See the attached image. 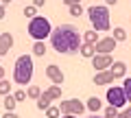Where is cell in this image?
<instances>
[{"mask_svg":"<svg viewBox=\"0 0 131 118\" xmlns=\"http://www.w3.org/2000/svg\"><path fill=\"white\" fill-rule=\"evenodd\" d=\"M50 44L57 52H63V55H74L79 52L81 46V33L79 28L72 26V24H59L57 28L50 31Z\"/></svg>","mask_w":131,"mask_h":118,"instance_id":"6da1fadb","label":"cell"},{"mask_svg":"<svg viewBox=\"0 0 131 118\" xmlns=\"http://www.w3.org/2000/svg\"><path fill=\"white\" fill-rule=\"evenodd\" d=\"M33 77V57L31 55H22L15 61V70H13V81L18 85H26L31 83Z\"/></svg>","mask_w":131,"mask_h":118,"instance_id":"7a4b0ae2","label":"cell"},{"mask_svg":"<svg viewBox=\"0 0 131 118\" xmlns=\"http://www.w3.org/2000/svg\"><path fill=\"white\" fill-rule=\"evenodd\" d=\"M90 22L94 31H109V9L103 5H92L88 9Z\"/></svg>","mask_w":131,"mask_h":118,"instance_id":"3957f363","label":"cell"},{"mask_svg":"<svg viewBox=\"0 0 131 118\" xmlns=\"http://www.w3.org/2000/svg\"><path fill=\"white\" fill-rule=\"evenodd\" d=\"M50 31H52V26H50V22H48L44 15H33L31 22H28V35H31L35 42H37V39H46L48 35H50Z\"/></svg>","mask_w":131,"mask_h":118,"instance_id":"277c9868","label":"cell"},{"mask_svg":"<svg viewBox=\"0 0 131 118\" xmlns=\"http://www.w3.org/2000/svg\"><path fill=\"white\" fill-rule=\"evenodd\" d=\"M85 109V105L77 99H70V101H61V107H59V114H74V116H81Z\"/></svg>","mask_w":131,"mask_h":118,"instance_id":"5b68a950","label":"cell"},{"mask_svg":"<svg viewBox=\"0 0 131 118\" xmlns=\"http://www.w3.org/2000/svg\"><path fill=\"white\" fill-rule=\"evenodd\" d=\"M107 101H109V105L116 107V109L125 107V105H127V99H125L122 88H109V90H107Z\"/></svg>","mask_w":131,"mask_h":118,"instance_id":"8992f818","label":"cell"},{"mask_svg":"<svg viewBox=\"0 0 131 118\" xmlns=\"http://www.w3.org/2000/svg\"><path fill=\"white\" fill-rule=\"evenodd\" d=\"M116 39L114 37H103V39H96L94 42V50L101 52V55H112V50L116 48Z\"/></svg>","mask_w":131,"mask_h":118,"instance_id":"52a82bcc","label":"cell"},{"mask_svg":"<svg viewBox=\"0 0 131 118\" xmlns=\"http://www.w3.org/2000/svg\"><path fill=\"white\" fill-rule=\"evenodd\" d=\"M90 59H92V66L96 68V72L98 70H107V68L112 66V61H114L112 55H101V52H94Z\"/></svg>","mask_w":131,"mask_h":118,"instance_id":"ba28073f","label":"cell"},{"mask_svg":"<svg viewBox=\"0 0 131 118\" xmlns=\"http://www.w3.org/2000/svg\"><path fill=\"white\" fill-rule=\"evenodd\" d=\"M46 74H48V79H50L55 85H61V83H63V72H61L59 68L55 66V63L46 66Z\"/></svg>","mask_w":131,"mask_h":118,"instance_id":"9c48e42d","label":"cell"},{"mask_svg":"<svg viewBox=\"0 0 131 118\" xmlns=\"http://www.w3.org/2000/svg\"><path fill=\"white\" fill-rule=\"evenodd\" d=\"M13 46V35L11 33H0V57L7 55Z\"/></svg>","mask_w":131,"mask_h":118,"instance_id":"30bf717a","label":"cell"},{"mask_svg":"<svg viewBox=\"0 0 131 118\" xmlns=\"http://www.w3.org/2000/svg\"><path fill=\"white\" fill-rule=\"evenodd\" d=\"M107 70L114 74V79H120V77L127 74V63L125 61H112V66H109Z\"/></svg>","mask_w":131,"mask_h":118,"instance_id":"8fae6325","label":"cell"},{"mask_svg":"<svg viewBox=\"0 0 131 118\" xmlns=\"http://www.w3.org/2000/svg\"><path fill=\"white\" fill-rule=\"evenodd\" d=\"M112 81H114V74L109 70H98L96 77H94V83L96 85H107V83H112Z\"/></svg>","mask_w":131,"mask_h":118,"instance_id":"7c38bea8","label":"cell"},{"mask_svg":"<svg viewBox=\"0 0 131 118\" xmlns=\"http://www.w3.org/2000/svg\"><path fill=\"white\" fill-rule=\"evenodd\" d=\"M79 52H81V57H85V59H90V57L94 55V44H83V46H79Z\"/></svg>","mask_w":131,"mask_h":118,"instance_id":"4fadbf2b","label":"cell"},{"mask_svg":"<svg viewBox=\"0 0 131 118\" xmlns=\"http://www.w3.org/2000/svg\"><path fill=\"white\" fill-rule=\"evenodd\" d=\"M46 94L50 96L52 101H57V99H61V85H55V83H52L50 88H48V90H46Z\"/></svg>","mask_w":131,"mask_h":118,"instance_id":"5bb4252c","label":"cell"},{"mask_svg":"<svg viewBox=\"0 0 131 118\" xmlns=\"http://www.w3.org/2000/svg\"><path fill=\"white\" fill-rule=\"evenodd\" d=\"M85 109H90V112H94V114H96L98 109H101V99H96V96L88 99V105H85Z\"/></svg>","mask_w":131,"mask_h":118,"instance_id":"9a60e30c","label":"cell"},{"mask_svg":"<svg viewBox=\"0 0 131 118\" xmlns=\"http://www.w3.org/2000/svg\"><path fill=\"white\" fill-rule=\"evenodd\" d=\"M44 52H46L44 39H37V42H35V46H33V55H35V57H44Z\"/></svg>","mask_w":131,"mask_h":118,"instance_id":"2e32d148","label":"cell"},{"mask_svg":"<svg viewBox=\"0 0 131 118\" xmlns=\"http://www.w3.org/2000/svg\"><path fill=\"white\" fill-rule=\"evenodd\" d=\"M114 39H116V42H125L127 39V31L122 26H116L114 28Z\"/></svg>","mask_w":131,"mask_h":118,"instance_id":"e0dca14e","label":"cell"},{"mask_svg":"<svg viewBox=\"0 0 131 118\" xmlns=\"http://www.w3.org/2000/svg\"><path fill=\"white\" fill-rule=\"evenodd\" d=\"M96 39H98V31H85V35H83L85 44H94Z\"/></svg>","mask_w":131,"mask_h":118,"instance_id":"ac0fdd59","label":"cell"},{"mask_svg":"<svg viewBox=\"0 0 131 118\" xmlns=\"http://www.w3.org/2000/svg\"><path fill=\"white\" fill-rule=\"evenodd\" d=\"M2 103H5V109L7 112H13V107H15V99L11 94H5V101H2Z\"/></svg>","mask_w":131,"mask_h":118,"instance_id":"d6986e66","label":"cell"},{"mask_svg":"<svg viewBox=\"0 0 131 118\" xmlns=\"http://www.w3.org/2000/svg\"><path fill=\"white\" fill-rule=\"evenodd\" d=\"M122 92H125V99L127 103L131 101V79H125V83H122Z\"/></svg>","mask_w":131,"mask_h":118,"instance_id":"ffe728a7","label":"cell"},{"mask_svg":"<svg viewBox=\"0 0 131 118\" xmlns=\"http://www.w3.org/2000/svg\"><path fill=\"white\" fill-rule=\"evenodd\" d=\"M59 107H52V105H48L46 107V118H59Z\"/></svg>","mask_w":131,"mask_h":118,"instance_id":"44dd1931","label":"cell"},{"mask_svg":"<svg viewBox=\"0 0 131 118\" xmlns=\"http://www.w3.org/2000/svg\"><path fill=\"white\" fill-rule=\"evenodd\" d=\"M39 94H42V90H39L37 85H31V88L26 90V96H28V99H37Z\"/></svg>","mask_w":131,"mask_h":118,"instance_id":"7402d4cb","label":"cell"},{"mask_svg":"<svg viewBox=\"0 0 131 118\" xmlns=\"http://www.w3.org/2000/svg\"><path fill=\"white\" fill-rule=\"evenodd\" d=\"M9 90H11V83L5 81V79H0V94H9Z\"/></svg>","mask_w":131,"mask_h":118,"instance_id":"603a6c76","label":"cell"},{"mask_svg":"<svg viewBox=\"0 0 131 118\" xmlns=\"http://www.w3.org/2000/svg\"><path fill=\"white\" fill-rule=\"evenodd\" d=\"M68 9H70V15H74V18H79V15L83 13V9H81V5H70Z\"/></svg>","mask_w":131,"mask_h":118,"instance_id":"cb8c5ba5","label":"cell"},{"mask_svg":"<svg viewBox=\"0 0 131 118\" xmlns=\"http://www.w3.org/2000/svg\"><path fill=\"white\" fill-rule=\"evenodd\" d=\"M116 114H118V109H116V107H112V105L105 109V118H116Z\"/></svg>","mask_w":131,"mask_h":118,"instance_id":"d4e9b609","label":"cell"},{"mask_svg":"<svg viewBox=\"0 0 131 118\" xmlns=\"http://www.w3.org/2000/svg\"><path fill=\"white\" fill-rule=\"evenodd\" d=\"M22 13H24V15H26V18H33V15L37 13V7H26V9H24V11H22Z\"/></svg>","mask_w":131,"mask_h":118,"instance_id":"484cf974","label":"cell"},{"mask_svg":"<svg viewBox=\"0 0 131 118\" xmlns=\"http://www.w3.org/2000/svg\"><path fill=\"white\" fill-rule=\"evenodd\" d=\"M13 99H15V103H20V101L26 99V92H24V90H18V92L13 94Z\"/></svg>","mask_w":131,"mask_h":118,"instance_id":"4316f807","label":"cell"},{"mask_svg":"<svg viewBox=\"0 0 131 118\" xmlns=\"http://www.w3.org/2000/svg\"><path fill=\"white\" fill-rule=\"evenodd\" d=\"M116 118H131V109H125V112L116 114Z\"/></svg>","mask_w":131,"mask_h":118,"instance_id":"83f0119b","label":"cell"},{"mask_svg":"<svg viewBox=\"0 0 131 118\" xmlns=\"http://www.w3.org/2000/svg\"><path fill=\"white\" fill-rule=\"evenodd\" d=\"M46 5V0H33V7H44Z\"/></svg>","mask_w":131,"mask_h":118,"instance_id":"f1b7e54d","label":"cell"},{"mask_svg":"<svg viewBox=\"0 0 131 118\" xmlns=\"http://www.w3.org/2000/svg\"><path fill=\"white\" fill-rule=\"evenodd\" d=\"M63 2H66L68 7H70V5H81V0H63Z\"/></svg>","mask_w":131,"mask_h":118,"instance_id":"f546056e","label":"cell"},{"mask_svg":"<svg viewBox=\"0 0 131 118\" xmlns=\"http://www.w3.org/2000/svg\"><path fill=\"white\" fill-rule=\"evenodd\" d=\"M0 118H18V116H15L13 112H5V116H0Z\"/></svg>","mask_w":131,"mask_h":118,"instance_id":"4dcf8cb0","label":"cell"},{"mask_svg":"<svg viewBox=\"0 0 131 118\" xmlns=\"http://www.w3.org/2000/svg\"><path fill=\"white\" fill-rule=\"evenodd\" d=\"M61 118H79V116H74V114H61Z\"/></svg>","mask_w":131,"mask_h":118,"instance_id":"1f68e13d","label":"cell"},{"mask_svg":"<svg viewBox=\"0 0 131 118\" xmlns=\"http://www.w3.org/2000/svg\"><path fill=\"white\" fill-rule=\"evenodd\" d=\"M5 18V5H0V20Z\"/></svg>","mask_w":131,"mask_h":118,"instance_id":"d6a6232c","label":"cell"},{"mask_svg":"<svg viewBox=\"0 0 131 118\" xmlns=\"http://www.w3.org/2000/svg\"><path fill=\"white\" fill-rule=\"evenodd\" d=\"M0 79H5V68L0 66Z\"/></svg>","mask_w":131,"mask_h":118,"instance_id":"836d02e7","label":"cell"},{"mask_svg":"<svg viewBox=\"0 0 131 118\" xmlns=\"http://www.w3.org/2000/svg\"><path fill=\"white\" fill-rule=\"evenodd\" d=\"M105 2H107V5H116L118 0H105Z\"/></svg>","mask_w":131,"mask_h":118,"instance_id":"e575fe53","label":"cell"},{"mask_svg":"<svg viewBox=\"0 0 131 118\" xmlns=\"http://www.w3.org/2000/svg\"><path fill=\"white\" fill-rule=\"evenodd\" d=\"M9 2H11V0H2V5H9Z\"/></svg>","mask_w":131,"mask_h":118,"instance_id":"d590c367","label":"cell"},{"mask_svg":"<svg viewBox=\"0 0 131 118\" xmlns=\"http://www.w3.org/2000/svg\"><path fill=\"white\" fill-rule=\"evenodd\" d=\"M92 118H98V116H92Z\"/></svg>","mask_w":131,"mask_h":118,"instance_id":"8d00e7d4","label":"cell"}]
</instances>
